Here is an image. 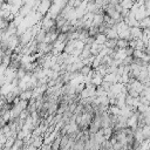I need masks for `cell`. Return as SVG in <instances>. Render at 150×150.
<instances>
[{
  "label": "cell",
  "mask_w": 150,
  "mask_h": 150,
  "mask_svg": "<svg viewBox=\"0 0 150 150\" xmlns=\"http://www.w3.org/2000/svg\"><path fill=\"white\" fill-rule=\"evenodd\" d=\"M130 34H131V38L135 39V40H139L142 39L143 36V28L136 26V27H130Z\"/></svg>",
  "instance_id": "6da1fadb"
},
{
  "label": "cell",
  "mask_w": 150,
  "mask_h": 150,
  "mask_svg": "<svg viewBox=\"0 0 150 150\" xmlns=\"http://www.w3.org/2000/svg\"><path fill=\"white\" fill-rule=\"evenodd\" d=\"M60 149H61V134L52 143V150H60Z\"/></svg>",
  "instance_id": "7a4b0ae2"
},
{
  "label": "cell",
  "mask_w": 150,
  "mask_h": 150,
  "mask_svg": "<svg viewBox=\"0 0 150 150\" xmlns=\"http://www.w3.org/2000/svg\"><path fill=\"white\" fill-rule=\"evenodd\" d=\"M127 47H129V41L128 40H125V39H118L117 40V48L118 49H124Z\"/></svg>",
  "instance_id": "3957f363"
},
{
  "label": "cell",
  "mask_w": 150,
  "mask_h": 150,
  "mask_svg": "<svg viewBox=\"0 0 150 150\" xmlns=\"http://www.w3.org/2000/svg\"><path fill=\"white\" fill-rule=\"evenodd\" d=\"M144 54H145V52H144V50L135 49V50H134V54H132V56H134V57H136V59H142V57L144 56Z\"/></svg>",
  "instance_id": "277c9868"
},
{
  "label": "cell",
  "mask_w": 150,
  "mask_h": 150,
  "mask_svg": "<svg viewBox=\"0 0 150 150\" xmlns=\"http://www.w3.org/2000/svg\"><path fill=\"white\" fill-rule=\"evenodd\" d=\"M143 136H144L145 139L150 138V125H145L143 128Z\"/></svg>",
  "instance_id": "5b68a950"
},
{
  "label": "cell",
  "mask_w": 150,
  "mask_h": 150,
  "mask_svg": "<svg viewBox=\"0 0 150 150\" xmlns=\"http://www.w3.org/2000/svg\"><path fill=\"white\" fill-rule=\"evenodd\" d=\"M131 1H132V2H136V0H131Z\"/></svg>",
  "instance_id": "8992f818"
}]
</instances>
